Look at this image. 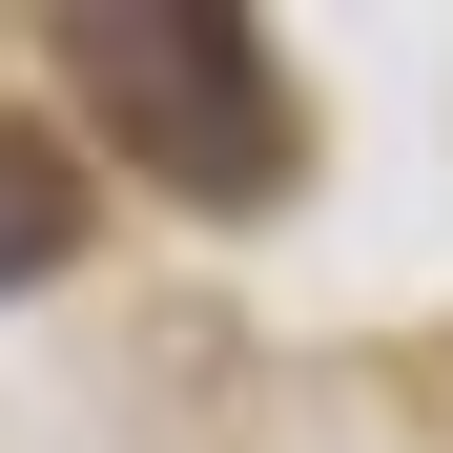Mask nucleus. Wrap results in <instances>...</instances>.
<instances>
[{"label": "nucleus", "mask_w": 453, "mask_h": 453, "mask_svg": "<svg viewBox=\"0 0 453 453\" xmlns=\"http://www.w3.org/2000/svg\"><path fill=\"white\" fill-rule=\"evenodd\" d=\"M62 62H83V104H104L165 186L268 206V165H288V83H268L248 21H62Z\"/></svg>", "instance_id": "nucleus-1"}, {"label": "nucleus", "mask_w": 453, "mask_h": 453, "mask_svg": "<svg viewBox=\"0 0 453 453\" xmlns=\"http://www.w3.org/2000/svg\"><path fill=\"white\" fill-rule=\"evenodd\" d=\"M62 248H83L62 165H42V144H0V288H21V268H62Z\"/></svg>", "instance_id": "nucleus-2"}]
</instances>
